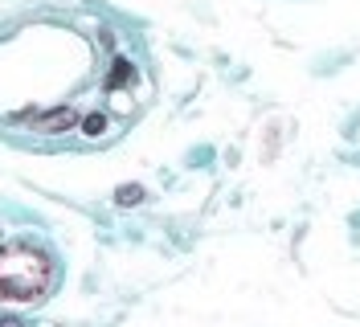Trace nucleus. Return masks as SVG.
<instances>
[{
    "label": "nucleus",
    "mask_w": 360,
    "mask_h": 327,
    "mask_svg": "<svg viewBox=\"0 0 360 327\" xmlns=\"http://www.w3.org/2000/svg\"><path fill=\"white\" fill-rule=\"evenodd\" d=\"M49 283H53V266L37 245H29V241L0 245V299L33 303V299H45Z\"/></svg>",
    "instance_id": "1"
},
{
    "label": "nucleus",
    "mask_w": 360,
    "mask_h": 327,
    "mask_svg": "<svg viewBox=\"0 0 360 327\" xmlns=\"http://www.w3.org/2000/svg\"><path fill=\"white\" fill-rule=\"evenodd\" d=\"M82 131H86V135H103V131H107V115H98V110L86 115V119H82Z\"/></svg>",
    "instance_id": "5"
},
{
    "label": "nucleus",
    "mask_w": 360,
    "mask_h": 327,
    "mask_svg": "<svg viewBox=\"0 0 360 327\" xmlns=\"http://www.w3.org/2000/svg\"><path fill=\"white\" fill-rule=\"evenodd\" d=\"M29 127H33V131H45V135H53V131L82 127V119H78L70 107H58V110H45V115H29Z\"/></svg>",
    "instance_id": "2"
},
{
    "label": "nucleus",
    "mask_w": 360,
    "mask_h": 327,
    "mask_svg": "<svg viewBox=\"0 0 360 327\" xmlns=\"http://www.w3.org/2000/svg\"><path fill=\"white\" fill-rule=\"evenodd\" d=\"M127 78H131V62H123V58H119L115 70H111V78H107V86H123Z\"/></svg>",
    "instance_id": "4"
},
{
    "label": "nucleus",
    "mask_w": 360,
    "mask_h": 327,
    "mask_svg": "<svg viewBox=\"0 0 360 327\" xmlns=\"http://www.w3.org/2000/svg\"><path fill=\"white\" fill-rule=\"evenodd\" d=\"M115 200H119V205H139V200H143V188H139V184H123V188L115 193Z\"/></svg>",
    "instance_id": "3"
}]
</instances>
